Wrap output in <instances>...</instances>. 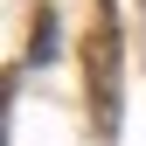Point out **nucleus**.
Returning <instances> with one entry per match:
<instances>
[{
  "instance_id": "1",
  "label": "nucleus",
  "mask_w": 146,
  "mask_h": 146,
  "mask_svg": "<svg viewBox=\"0 0 146 146\" xmlns=\"http://www.w3.org/2000/svg\"><path fill=\"white\" fill-rule=\"evenodd\" d=\"M84 84H90V111H98V132L111 139L118 132V98H125V42H118V7L98 0V21H90V42H84Z\"/></svg>"
},
{
  "instance_id": "2",
  "label": "nucleus",
  "mask_w": 146,
  "mask_h": 146,
  "mask_svg": "<svg viewBox=\"0 0 146 146\" xmlns=\"http://www.w3.org/2000/svg\"><path fill=\"white\" fill-rule=\"evenodd\" d=\"M49 56H56V14H35V63H49Z\"/></svg>"
}]
</instances>
